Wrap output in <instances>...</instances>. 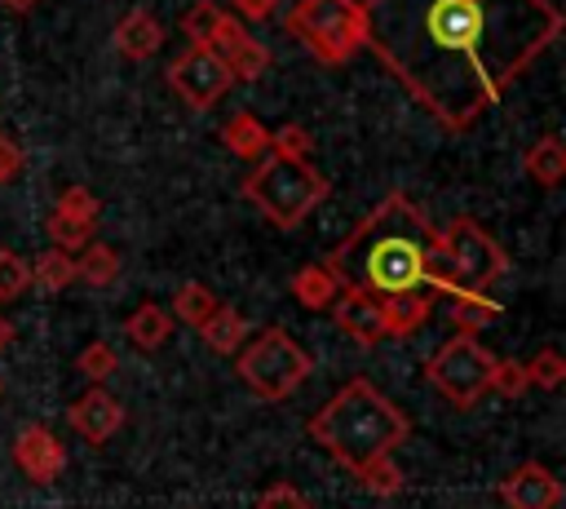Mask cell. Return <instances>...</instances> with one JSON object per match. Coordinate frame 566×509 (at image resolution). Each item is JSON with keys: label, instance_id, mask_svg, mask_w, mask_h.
<instances>
[{"label": "cell", "instance_id": "cell-30", "mask_svg": "<svg viewBox=\"0 0 566 509\" xmlns=\"http://www.w3.org/2000/svg\"><path fill=\"white\" fill-rule=\"evenodd\" d=\"M526 381H531V385H539V389H557V385L566 381V359H562V350L544 345V350L526 363Z\"/></svg>", "mask_w": 566, "mask_h": 509}, {"label": "cell", "instance_id": "cell-15", "mask_svg": "<svg viewBox=\"0 0 566 509\" xmlns=\"http://www.w3.org/2000/svg\"><path fill=\"white\" fill-rule=\"evenodd\" d=\"M115 49L128 58V62H146L159 44H164V22L150 13V9H133L115 22Z\"/></svg>", "mask_w": 566, "mask_h": 509}, {"label": "cell", "instance_id": "cell-17", "mask_svg": "<svg viewBox=\"0 0 566 509\" xmlns=\"http://www.w3.org/2000/svg\"><path fill=\"white\" fill-rule=\"evenodd\" d=\"M221 146H226L234 159H261V155L270 150V128H265L256 115L239 111V115L226 120V128H221Z\"/></svg>", "mask_w": 566, "mask_h": 509}, {"label": "cell", "instance_id": "cell-28", "mask_svg": "<svg viewBox=\"0 0 566 509\" xmlns=\"http://www.w3.org/2000/svg\"><path fill=\"white\" fill-rule=\"evenodd\" d=\"M75 367H80V376H88L93 385H106V381L115 376V367H119V354H115V345H106V341H88V345L80 350Z\"/></svg>", "mask_w": 566, "mask_h": 509}, {"label": "cell", "instance_id": "cell-36", "mask_svg": "<svg viewBox=\"0 0 566 509\" xmlns=\"http://www.w3.org/2000/svg\"><path fill=\"white\" fill-rule=\"evenodd\" d=\"M279 9V0H230V13L239 22H270Z\"/></svg>", "mask_w": 566, "mask_h": 509}, {"label": "cell", "instance_id": "cell-31", "mask_svg": "<svg viewBox=\"0 0 566 509\" xmlns=\"http://www.w3.org/2000/svg\"><path fill=\"white\" fill-rule=\"evenodd\" d=\"M486 389H495L500 398H522L526 389H531V381H526V363H517V359H495L491 363V385Z\"/></svg>", "mask_w": 566, "mask_h": 509}, {"label": "cell", "instance_id": "cell-40", "mask_svg": "<svg viewBox=\"0 0 566 509\" xmlns=\"http://www.w3.org/2000/svg\"><path fill=\"white\" fill-rule=\"evenodd\" d=\"M553 509H562V505H553Z\"/></svg>", "mask_w": 566, "mask_h": 509}, {"label": "cell", "instance_id": "cell-23", "mask_svg": "<svg viewBox=\"0 0 566 509\" xmlns=\"http://www.w3.org/2000/svg\"><path fill=\"white\" fill-rule=\"evenodd\" d=\"M27 270H31V283L40 292H66L75 283V257L62 248H44L35 257V266H27Z\"/></svg>", "mask_w": 566, "mask_h": 509}, {"label": "cell", "instance_id": "cell-13", "mask_svg": "<svg viewBox=\"0 0 566 509\" xmlns=\"http://www.w3.org/2000/svg\"><path fill=\"white\" fill-rule=\"evenodd\" d=\"M66 420H71V429H75L84 443L102 447L111 434H119V425H124V403L97 385V389L80 394V398L66 407Z\"/></svg>", "mask_w": 566, "mask_h": 509}, {"label": "cell", "instance_id": "cell-37", "mask_svg": "<svg viewBox=\"0 0 566 509\" xmlns=\"http://www.w3.org/2000/svg\"><path fill=\"white\" fill-rule=\"evenodd\" d=\"M18 173H22V150H18L13 137H0V186L13 181Z\"/></svg>", "mask_w": 566, "mask_h": 509}, {"label": "cell", "instance_id": "cell-18", "mask_svg": "<svg viewBox=\"0 0 566 509\" xmlns=\"http://www.w3.org/2000/svg\"><path fill=\"white\" fill-rule=\"evenodd\" d=\"M292 297H296V305L301 310H332V301H336V292H340V283H336V274L327 270V266H301L296 274H292Z\"/></svg>", "mask_w": 566, "mask_h": 509}, {"label": "cell", "instance_id": "cell-22", "mask_svg": "<svg viewBox=\"0 0 566 509\" xmlns=\"http://www.w3.org/2000/svg\"><path fill=\"white\" fill-rule=\"evenodd\" d=\"M75 257V279H84V283H93V288H106V283H115L119 279V252L111 248V243H84L80 252H71Z\"/></svg>", "mask_w": 566, "mask_h": 509}, {"label": "cell", "instance_id": "cell-14", "mask_svg": "<svg viewBox=\"0 0 566 509\" xmlns=\"http://www.w3.org/2000/svg\"><path fill=\"white\" fill-rule=\"evenodd\" d=\"M562 482L553 478V469H544L539 460H526V465H517L504 482H500V500L509 505V509H553V505H562Z\"/></svg>", "mask_w": 566, "mask_h": 509}, {"label": "cell", "instance_id": "cell-10", "mask_svg": "<svg viewBox=\"0 0 566 509\" xmlns=\"http://www.w3.org/2000/svg\"><path fill=\"white\" fill-rule=\"evenodd\" d=\"M208 49L226 62V71L234 75V84H243V80H261V75L270 71V49H265L256 35H248V22H239L234 13L221 22V31L212 35Z\"/></svg>", "mask_w": 566, "mask_h": 509}, {"label": "cell", "instance_id": "cell-32", "mask_svg": "<svg viewBox=\"0 0 566 509\" xmlns=\"http://www.w3.org/2000/svg\"><path fill=\"white\" fill-rule=\"evenodd\" d=\"M31 288V270L13 248H0V301H18Z\"/></svg>", "mask_w": 566, "mask_h": 509}, {"label": "cell", "instance_id": "cell-1", "mask_svg": "<svg viewBox=\"0 0 566 509\" xmlns=\"http://www.w3.org/2000/svg\"><path fill=\"white\" fill-rule=\"evenodd\" d=\"M363 49L438 128L464 133L562 35L553 0H363Z\"/></svg>", "mask_w": 566, "mask_h": 509}, {"label": "cell", "instance_id": "cell-12", "mask_svg": "<svg viewBox=\"0 0 566 509\" xmlns=\"http://www.w3.org/2000/svg\"><path fill=\"white\" fill-rule=\"evenodd\" d=\"M332 319H336V328H340L354 345H363V350H371V345H380V341L389 336V332H385V305H380L376 297H367V292H354V288H340V292H336Z\"/></svg>", "mask_w": 566, "mask_h": 509}, {"label": "cell", "instance_id": "cell-26", "mask_svg": "<svg viewBox=\"0 0 566 509\" xmlns=\"http://www.w3.org/2000/svg\"><path fill=\"white\" fill-rule=\"evenodd\" d=\"M491 319H500V301L491 297H451V323L464 336H478Z\"/></svg>", "mask_w": 566, "mask_h": 509}, {"label": "cell", "instance_id": "cell-19", "mask_svg": "<svg viewBox=\"0 0 566 509\" xmlns=\"http://www.w3.org/2000/svg\"><path fill=\"white\" fill-rule=\"evenodd\" d=\"M522 168L535 186H557L566 177V142L557 133H544L526 155H522Z\"/></svg>", "mask_w": 566, "mask_h": 509}, {"label": "cell", "instance_id": "cell-21", "mask_svg": "<svg viewBox=\"0 0 566 509\" xmlns=\"http://www.w3.org/2000/svg\"><path fill=\"white\" fill-rule=\"evenodd\" d=\"M199 336L212 354H239V345L248 341V323L234 305H217L203 323H199Z\"/></svg>", "mask_w": 566, "mask_h": 509}, {"label": "cell", "instance_id": "cell-33", "mask_svg": "<svg viewBox=\"0 0 566 509\" xmlns=\"http://www.w3.org/2000/svg\"><path fill=\"white\" fill-rule=\"evenodd\" d=\"M44 230H49L53 248H62V252H80V248L93 239V226H84V221H66V217H57V212H49Z\"/></svg>", "mask_w": 566, "mask_h": 509}, {"label": "cell", "instance_id": "cell-34", "mask_svg": "<svg viewBox=\"0 0 566 509\" xmlns=\"http://www.w3.org/2000/svg\"><path fill=\"white\" fill-rule=\"evenodd\" d=\"M270 150H283V155H296V159H310L314 142H310V128L305 124H279L270 133Z\"/></svg>", "mask_w": 566, "mask_h": 509}, {"label": "cell", "instance_id": "cell-4", "mask_svg": "<svg viewBox=\"0 0 566 509\" xmlns=\"http://www.w3.org/2000/svg\"><path fill=\"white\" fill-rule=\"evenodd\" d=\"M504 274L509 252L473 217H455L447 230H438V266L429 274L433 297H486Z\"/></svg>", "mask_w": 566, "mask_h": 509}, {"label": "cell", "instance_id": "cell-7", "mask_svg": "<svg viewBox=\"0 0 566 509\" xmlns=\"http://www.w3.org/2000/svg\"><path fill=\"white\" fill-rule=\"evenodd\" d=\"M239 381L261 398V403H283L287 394H296L310 376V354L283 332V328H261L248 350H239L234 359Z\"/></svg>", "mask_w": 566, "mask_h": 509}, {"label": "cell", "instance_id": "cell-39", "mask_svg": "<svg viewBox=\"0 0 566 509\" xmlns=\"http://www.w3.org/2000/svg\"><path fill=\"white\" fill-rule=\"evenodd\" d=\"M0 4H4L9 13H31V9L40 4V0H0Z\"/></svg>", "mask_w": 566, "mask_h": 509}, {"label": "cell", "instance_id": "cell-27", "mask_svg": "<svg viewBox=\"0 0 566 509\" xmlns=\"http://www.w3.org/2000/svg\"><path fill=\"white\" fill-rule=\"evenodd\" d=\"M354 478H358L363 491H371V496H398V491L407 487V474L394 465V456H376V460H367Z\"/></svg>", "mask_w": 566, "mask_h": 509}, {"label": "cell", "instance_id": "cell-20", "mask_svg": "<svg viewBox=\"0 0 566 509\" xmlns=\"http://www.w3.org/2000/svg\"><path fill=\"white\" fill-rule=\"evenodd\" d=\"M124 336L137 345V350H159L168 336H172V314L155 301H142L128 319H124Z\"/></svg>", "mask_w": 566, "mask_h": 509}, {"label": "cell", "instance_id": "cell-8", "mask_svg": "<svg viewBox=\"0 0 566 509\" xmlns=\"http://www.w3.org/2000/svg\"><path fill=\"white\" fill-rule=\"evenodd\" d=\"M491 363H495V359L482 350L478 336L455 332V336H447V341L433 350V359L424 363V381H429L451 407H473V403L486 394V385H491Z\"/></svg>", "mask_w": 566, "mask_h": 509}, {"label": "cell", "instance_id": "cell-41", "mask_svg": "<svg viewBox=\"0 0 566 509\" xmlns=\"http://www.w3.org/2000/svg\"><path fill=\"white\" fill-rule=\"evenodd\" d=\"M0 389H4V385H0Z\"/></svg>", "mask_w": 566, "mask_h": 509}, {"label": "cell", "instance_id": "cell-38", "mask_svg": "<svg viewBox=\"0 0 566 509\" xmlns=\"http://www.w3.org/2000/svg\"><path fill=\"white\" fill-rule=\"evenodd\" d=\"M9 345H13V323H9L4 314H0V354H4Z\"/></svg>", "mask_w": 566, "mask_h": 509}, {"label": "cell", "instance_id": "cell-35", "mask_svg": "<svg viewBox=\"0 0 566 509\" xmlns=\"http://www.w3.org/2000/svg\"><path fill=\"white\" fill-rule=\"evenodd\" d=\"M256 509H310V500H305V491L296 482H270L256 496Z\"/></svg>", "mask_w": 566, "mask_h": 509}, {"label": "cell", "instance_id": "cell-29", "mask_svg": "<svg viewBox=\"0 0 566 509\" xmlns=\"http://www.w3.org/2000/svg\"><path fill=\"white\" fill-rule=\"evenodd\" d=\"M97 195L88 186H66L57 199H53V212L66 217V221H84V226H97Z\"/></svg>", "mask_w": 566, "mask_h": 509}, {"label": "cell", "instance_id": "cell-25", "mask_svg": "<svg viewBox=\"0 0 566 509\" xmlns=\"http://www.w3.org/2000/svg\"><path fill=\"white\" fill-rule=\"evenodd\" d=\"M226 18H230V9H221L217 0H195V4L186 9V18H181V31H186L190 44H203V49H208Z\"/></svg>", "mask_w": 566, "mask_h": 509}, {"label": "cell", "instance_id": "cell-6", "mask_svg": "<svg viewBox=\"0 0 566 509\" xmlns=\"http://www.w3.org/2000/svg\"><path fill=\"white\" fill-rule=\"evenodd\" d=\"M287 35L305 44L310 58L323 66H340L363 49L367 22H363V0H296L283 18Z\"/></svg>", "mask_w": 566, "mask_h": 509}, {"label": "cell", "instance_id": "cell-5", "mask_svg": "<svg viewBox=\"0 0 566 509\" xmlns=\"http://www.w3.org/2000/svg\"><path fill=\"white\" fill-rule=\"evenodd\" d=\"M327 186L332 181L310 159H296V155H283V150H265L261 164L243 177V199L256 204V212L270 226L292 230L327 199Z\"/></svg>", "mask_w": 566, "mask_h": 509}, {"label": "cell", "instance_id": "cell-3", "mask_svg": "<svg viewBox=\"0 0 566 509\" xmlns=\"http://www.w3.org/2000/svg\"><path fill=\"white\" fill-rule=\"evenodd\" d=\"M411 434L407 412L385 398L367 376L345 381L314 416H310V438L349 474H358L376 456H394Z\"/></svg>", "mask_w": 566, "mask_h": 509}, {"label": "cell", "instance_id": "cell-24", "mask_svg": "<svg viewBox=\"0 0 566 509\" xmlns=\"http://www.w3.org/2000/svg\"><path fill=\"white\" fill-rule=\"evenodd\" d=\"M217 305H221L217 292H212L208 283H199V279H186V283L172 292V314H177L181 323H190V328H199Z\"/></svg>", "mask_w": 566, "mask_h": 509}, {"label": "cell", "instance_id": "cell-9", "mask_svg": "<svg viewBox=\"0 0 566 509\" xmlns=\"http://www.w3.org/2000/svg\"><path fill=\"white\" fill-rule=\"evenodd\" d=\"M168 84H172V93H177L186 106L212 111V106L234 89V75L226 71V62H221L212 49L190 44V49L177 53V62L168 66Z\"/></svg>", "mask_w": 566, "mask_h": 509}, {"label": "cell", "instance_id": "cell-16", "mask_svg": "<svg viewBox=\"0 0 566 509\" xmlns=\"http://www.w3.org/2000/svg\"><path fill=\"white\" fill-rule=\"evenodd\" d=\"M433 292L429 288H416V292H398V297H389V301H380L385 305V332L389 336H398V341H407V336H416L424 323H429V314H433Z\"/></svg>", "mask_w": 566, "mask_h": 509}, {"label": "cell", "instance_id": "cell-2", "mask_svg": "<svg viewBox=\"0 0 566 509\" xmlns=\"http://www.w3.org/2000/svg\"><path fill=\"white\" fill-rule=\"evenodd\" d=\"M340 288L389 301L398 292L429 288L438 266V226L402 195H385L323 261Z\"/></svg>", "mask_w": 566, "mask_h": 509}, {"label": "cell", "instance_id": "cell-11", "mask_svg": "<svg viewBox=\"0 0 566 509\" xmlns=\"http://www.w3.org/2000/svg\"><path fill=\"white\" fill-rule=\"evenodd\" d=\"M13 465L22 469L27 482L49 487V482H57L62 469H66V447L57 443V434H49V425H27V429L13 438Z\"/></svg>", "mask_w": 566, "mask_h": 509}]
</instances>
